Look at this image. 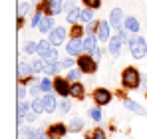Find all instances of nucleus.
Here are the masks:
<instances>
[{"mask_svg":"<svg viewBox=\"0 0 147 139\" xmlns=\"http://www.w3.org/2000/svg\"><path fill=\"white\" fill-rule=\"evenodd\" d=\"M141 72L133 66H127V68L121 72V86L127 90V92H133L141 86Z\"/></svg>","mask_w":147,"mask_h":139,"instance_id":"nucleus-1","label":"nucleus"},{"mask_svg":"<svg viewBox=\"0 0 147 139\" xmlns=\"http://www.w3.org/2000/svg\"><path fill=\"white\" fill-rule=\"evenodd\" d=\"M127 46H129V54H131L135 60H143L147 56V40L141 38L139 34H133V36L129 38Z\"/></svg>","mask_w":147,"mask_h":139,"instance_id":"nucleus-2","label":"nucleus"},{"mask_svg":"<svg viewBox=\"0 0 147 139\" xmlns=\"http://www.w3.org/2000/svg\"><path fill=\"white\" fill-rule=\"evenodd\" d=\"M38 56L44 60H58V46H54L50 40L38 42Z\"/></svg>","mask_w":147,"mask_h":139,"instance_id":"nucleus-3","label":"nucleus"},{"mask_svg":"<svg viewBox=\"0 0 147 139\" xmlns=\"http://www.w3.org/2000/svg\"><path fill=\"white\" fill-rule=\"evenodd\" d=\"M76 64H78V68L82 70L84 74H96V72H98V62H96L90 54L78 56V58H76Z\"/></svg>","mask_w":147,"mask_h":139,"instance_id":"nucleus-4","label":"nucleus"},{"mask_svg":"<svg viewBox=\"0 0 147 139\" xmlns=\"http://www.w3.org/2000/svg\"><path fill=\"white\" fill-rule=\"evenodd\" d=\"M54 92L58 93V95H62V97H68L70 93H72V82H68V78L64 76H56L54 78Z\"/></svg>","mask_w":147,"mask_h":139,"instance_id":"nucleus-5","label":"nucleus"},{"mask_svg":"<svg viewBox=\"0 0 147 139\" xmlns=\"http://www.w3.org/2000/svg\"><path fill=\"white\" fill-rule=\"evenodd\" d=\"M92 97H94V103H96L98 107H103V105H109L113 93L109 92V90H105V88H98V90H94Z\"/></svg>","mask_w":147,"mask_h":139,"instance_id":"nucleus-6","label":"nucleus"},{"mask_svg":"<svg viewBox=\"0 0 147 139\" xmlns=\"http://www.w3.org/2000/svg\"><path fill=\"white\" fill-rule=\"evenodd\" d=\"M68 131H70V127L68 125H64L62 121H58V123H52L48 125V129H46V133H48L50 139H62L68 135Z\"/></svg>","mask_w":147,"mask_h":139,"instance_id":"nucleus-7","label":"nucleus"},{"mask_svg":"<svg viewBox=\"0 0 147 139\" xmlns=\"http://www.w3.org/2000/svg\"><path fill=\"white\" fill-rule=\"evenodd\" d=\"M66 52L70 56H82V54H86L84 52V40L82 38H70L66 42Z\"/></svg>","mask_w":147,"mask_h":139,"instance_id":"nucleus-8","label":"nucleus"},{"mask_svg":"<svg viewBox=\"0 0 147 139\" xmlns=\"http://www.w3.org/2000/svg\"><path fill=\"white\" fill-rule=\"evenodd\" d=\"M66 38H68V30L64 28V26H56L52 32H50V42L54 44V46H60V44H64L66 42Z\"/></svg>","mask_w":147,"mask_h":139,"instance_id":"nucleus-9","label":"nucleus"},{"mask_svg":"<svg viewBox=\"0 0 147 139\" xmlns=\"http://www.w3.org/2000/svg\"><path fill=\"white\" fill-rule=\"evenodd\" d=\"M96 34H98L99 42H109V38H111V24H109V20H99Z\"/></svg>","mask_w":147,"mask_h":139,"instance_id":"nucleus-10","label":"nucleus"},{"mask_svg":"<svg viewBox=\"0 0 147 139\" xmlns=\"http://www.w3.org/2000/svg\"><path fill=\"white\" fill-rule=\"evenodd\" d=\"M123 10L121 8H113L111 10V14H109V24H111V28H115L117 32L123 28Z\"/></svg>","mask_w":147,"mask_h":139,"instance_id":"nucleus-11","label":"nucleus"},{"mask_svg":"<svg viewBox=\"0 0 147 139\" xmlns=\"http://www.w3.org/2000/svg\"><path fill=\"white\" fill-rule=\"evenodd\" d=\"M121 42L123 40L119 38V34L109 38V54H111L113 58H119V56H121Z\"/></svg>","mask_w":147,"mask_h":139,"instance_id":"nucleus-12","label":"nucleus"},{"mask_svg":"<svg viewBox=\"0 0 147 139\" xmlns=\"http://www.w3.org/2000/svg\"><path fill=\"white\" fill-rule=\"evenodd\" d=\"M123 105H125V109H129V111H133V113H137V115H145L147 113L143 105H139L137 101H133V99H129V97L123 99Z\"/></svg>","mask_w":147,"mask_h":139,"instance_id":"nucleus-13","label":"nucleus"},{"mask_svg":"<svg viewBox=\"0 0 147 139\" xmlns=\"http://www.w3.org/2000/svg\"><path fill=\"white\" fill-rule=\"evenodd\" d=\"M98 34H88L86 38H84V52L86 54H92L96 48H98Z\"/></svg>","mask_w":147,"mask_h":139,"instance_id":"nucleus-14","label":"nucleus"},{"mask_svg":"<svg viewBox=\"0 0 147 139\" xmlns=\"http://www.w3.org/2000/svg\"><path fill=\"white\" fill-rule=\"evenodd\" d=\"M42 99H44V107H46V113H54V111L58 109V105H60L54 93H46V95H44Z\"/></svg>","mask_w":147,"mask_h":139,"instance_id":"nucleus-15","label":"nucleus"},{"mask_svg":"<svg viewBox=\"0 0 147 139\" xmlns=\"http://www.w3.org/2000/svg\"><path fill=\"white\" fill-rule=\"evenodd\" d=\"M62 68V64L58 62V60H44V74H48V76H56L58 72Z\"/></svg>","mask_w":147,"mask_h":139,"instance_id":"nucleus-16","label":"nucleus"},{"mask_svg":"<svg viewBox=\"0 0 147 139\" xmlns=\"http://www.w3.org/2000/svg\"><path fill=\"white\" fill-rule=\"evenodd\" d=\"M72 95L74 99H84L86 97V86L82 84V82H74L72 84Z\"/></svg>","mask_w":147,"mask_h":139,"instance_id":"nucleus-17","label":"nucleus"},{"mask_svg":"<svg viewBox=\"0 0 147 139\" xmlns=\"http://www.w3.org/2000/svg\"><path fill=\"white\" fill-rule=\"evenodd\" d=\"M123 28H125L127 32H131V34H137V32H139V20L133 18V16H127L125 22H123Z\"/></svg>","mask_w":147,"mask_h":139,"instance_id":"nucleus-18","label":"nucleus"},{"mask_svg":"<svg viewBox=\"0 0 147 139\" xmlns=\"http://www.w3.org/2000/svg\"><path fill=\"white\" fill-rule=\"evenodd\" d=\"M80 12H82V8H78V6L68 8V10H66V22L68 24H76L78 20H80Z\"/></svg>","mask_w":147,"mask_h":139,"instance_id":"nucleus-19","label":"nucleus"},{"mask_svg":"<svg viewBox=\"0 0 147 139\" xmlns=\"http://www.w3.org/2000/svg\"><path fill=\"white\" fill-rule=\"evenodd\" d=\"M38 30H40L42 34H50V32L54 30V18H52V16H44L42 22H40V26H38Z\"/></svg>","mask_w":147,"mask_h":139,"instance_id":"nucleus-20","label":"nucleus"},{"mask_svg":"<svg viewBox=\"0 0 147 139\" xmlns=\"http://www.w3.org/2000/svg\"><path fill=\"white\" fill-rule=\"evenodd\" d=\"M34 74V70H32V64H26V62H20L18 64V78L20 80H24V78H30Z\"/></svg>","mask_w":147,"mask_h":139,"instance_id":"nucleus-21","label":"nucleus"},{"mask_svg":"<svg viewBox=\"0 0 147 139\" xmlns=\"http://www.w3.org/2000/svg\"><path fill=\"white\" fill-rule=\"evenodd\" d=\"M84 139H107V135H105V131L101 127H96L92 131H86L84 133Z\"/></svg>","mask_w":147,"mask_h":139,"instance_id":"nucleus-22","label":"nucleus"},{"mask_svg":"<svg viewBox=\"0 0 147 139\" xmlns=\"http://www.w3.org/2000/svg\"><path fill=\"white\" fill-rule=\"evenodd\" d=\"M32 105L26 101V99H22V101H18V125L24 121V115L28 113V109H30Z\"/></svg>","mask_w":147,"mask_h":139,"instance_id":"nucleus-23","label":"nucleus"},{"mask_svg":"<svg viewBox=\"0 0 147 139\" xmlns=\"http://www.w3.org/2000/svg\"><path fill=\"white\" fill-rule=\"evenodd\" d=\"M86 34V26H82V24H72V28H70V38H82Z\"/></svg>","mask_w":147,"mask_h":139,"instance_id":"nucleus-24","label":"nucleus"},{"mask_svg":"<svg viewBox=\"0 0 147 139\" xmlns=\"http://www.w3.org/2000/svg\"><path fill=\"white\" fill-rule=\"evenodd\" d=\"M94 12H96V10H92V8H84V10L80 12V22L82 24L92 22V20H94Z\"/></svg>","mask_w":147,"mask_h":139,"instance_id":"nucleus-25","label":"nucleus"},{"mask_svg":"<svg viewBox=\"0 0 147 139\" xmlns=\"http://www.w3.org/2000/svg\"><path fill=\"white\" fill-rule=\"evenodd\" d=\"M32 111H36L38 115H40V113H46V107H44V99H42V97H34V101H32Z\"/></svg>","mask_w":147,"mask_h":139,"instance_id":"nucleus-26","label":"nucleus"},{"mask_svg":"<svg viewBox=\"0 0 147 139\" xmlns=\"http://www.w3.org/2000/svg\"><path fill=\"white\" fill-rule=\"evenodd\" d=\"M22 135H26L28 139H40L42 137V131L40 129H34V127H24L22 129Z\"/></svg>","mask_w":147,"mask_h":139,"instance_id":"nucleus-27","label":"nucleus"},{"mask_svg":"<svg viewBox=\"0 0 147 139\" xmlns=\"http://www.w3.org/2000/svg\"><path fill=\"white\" fill-rule=\"evenodd\" d=\"M68 127H70V131H72V133H78V131H82V129H84V119H82V117H74L72 123H70Z\"/></svg>","mask_w":147,"mask_h":139,"instance_id":"nucleus-28","label":"nucleus"},{"mask_svg":"<svg viewBox=\"0 0 147 139\" xmlns=\"http://www.w3.org/2000/svg\"><path fill=\"white\" fill-rule=\"evenodd\" d=\"M52 6V16H58L60 12H64V0H50Z\"/></svg>","mask_w":147,"mask_h":139,"instance_id":"nucleus-29","label":"nucleus"},{"mask_svg":"<svg viewBox=\"0 0 147 139\" xmlns=\"http://www.w3.org/2000/svg\"><path fill=\"white\" fill-rule=\"evenodd\" d=\"M82 74H84V72H82L80 68H70V70H68V74H66V78H68V82H72V84H74V82L80 80Z\"/></svg>","mask_w":147,"mask_h":139,"instance_id":"nucleus-30","label":"nucleus"},{"mask_svg":"<svg viewBox=\"0 0 147 139\" xmlns=\"http://www.w3.org/2000/svg\"><path fill=\"white\" fill-rule=\"evenodd\" d=\"M38 12H44L46 16H52V6H50V0H42L38 6H36Z\"/></svg>","mask_w":147,"mask_h":139,"instance_id":"nucleus-31","label":"nucleus"},{"mask_svg":"<svg viewBox=\"0 0 147 139\" xmlns=\"http://www.w3.org/2000/svg\"><path fill=\"white\" fill-rule=\"evenodd\" d=\"M40 86H42V92L44 93H52L54 92V80L44 78V80H40Z\"/></svg>","mask_w":147,"mask_h":139,"instance_id":"nucleus-32","label":"nucleus"},{"mask_svg":"<svg viewBox=\"0 0 147 139\" xmlns=\"http://www.w3.org/2000/svg\"><path fill=\"white\" fill-rule=\"evenodd\" d=\"M82 4L86 8H92V10H99L101 8V0H82Z\"/></svg>","mask_w":147,"mask_h":139,"instance_id":"nucleus-33","label":"nucleus"},{"mask_svg":"<svg viewBox=\"0 0 147 139\" xmlns=\"http://www.w3.org/2000/svg\"><path fill=\"white\" fill-rule=\"evenodd\" d=\"M24 52L28 54V56H30V54H38V42H26Z\"/></svg>","mask_w":147,"mask_h":139,"instance_id":"nucleus-34","label":"nucleus"},{"mask_svg":"<svg viewBox=\"0 0 147 139\" xmlns=\"http://www.w3.org/2000/svg\"><path fill=\"white\" fill-rule=\"evenodd\" d=\"M44 16H46L44 12H38V10H36V14L32 16V22H30V26H32V28H38V26H40V22H42V18H44Z\"/></svg>","mask_w":147,"mask_h":139,"instance_id":"nucleus-35","label":"nucleus"},{"mask_svg":"<svg viewBox=\"0 0 147 139\" xmlns=\"http://www.w3.org/2000/svg\"><path fill=\"white\" fill-rule=\"evenodd\" d=\"M99 109H101V107H98V105H96V107H92V109L88 111V113H90V117H92L94 121H101V111H99Z\"/></svg>","mask_w":147,"mask_h":139,"instance_id":"nucleus-36","label":"nucleus"},{"mask_svg":"<svg viewBox=\"0 0 147 139\" xmlns=\"http://www.w3.org/2000/svg\"><path fill=\"white\" fill-rule=\"evenodd\" d=\"M98 26H99L98 20H92V22L86 24V32H88V34H96V32H98Z\"/></svg>","mask_w":147,"mask_h":139,"instance_id":"nucleus-37","label":"nucleus"},{"mask_svg":"<svg viewBox=\"0 0 147 139\" xmlns=\"http://www.w3.org/2000/svg\"><path fill=\"white\" fill-rule=\"evenodd\" d=\"M32 70H34V74L44 72V60H34V62H32Z\"/></svg>","mask_w":147,"mask_h":139,"instance_id":"nucleus-38","label":"nucleus"},{"mask_svg":"<svg viewBox=\"0 0 147 139\" xmlns=\"http://www.w3.org/2000/svg\"><path fill=\"white\" fill-rule=\"evenodd\" d=\"M28 92L32 93L34 97H40V92H42V86H40V82H36L32 88H28Z\"/></svg>","mask_w":147,"mask_h":139,"instance_id":"nucleus-39","label":"nucleus"},{"mask_svg":"<svg viewBox=\"0 0 147 139\" xmlns=\"http://www.w3.org/2000/svg\"><path fill=\"white\" fill-rule=\"evenodd\" d=\"M28 12H30V2H22L18 6V16H26Z\"/></svg>","mask_w":147,"mask_h":139,"instance_id":"nucleus-40","label":"nucleus"},{"mask_svg":"<svg viewBox=\"0 0 147 139\" xmlns=\"http://www.w3.org/2000/svg\"><path fill=\"white\" fill-rule=\"evenodd\" d=\"M26 92H28V88H26L24 84H18V101H22L26 97Z\"/></svg>","mask_w":147,"mask_h":139,"instance_id":"nucleus-41","label":"nucleus"},{"mask_svg":"<svg viewBox=\"0 0 147 139\" xmlns=\"http://www.w3.org/2000/svg\"><path fill=\"white\" fill-rule=\"evenodd\" d=\"M60 111H62V113H68V111H70V101H68V99L60 101Z\"/></svg>","mask_w":147,"mask_h":139,"instance_id":"nucleus-42","label":"nucleus"},{"mask_svg":"<svg viewBox=\"0 0 147 139\" xmlns=\"http://www.w3.org/2000/svg\"><path fill=\"white\" fill-rule=\"evenodd\" d=\"M60 64H62V68H68V70H70L74 66V58H66V60H62Z\"/></svg>","mask_w":147,"mask_h":139,"instance_id":"nucleus-43","label":"nucleus"},{"mask_svg":"<svg viewBox=\"0 0 147 139\" xmlns=\"http://www.w3.org/2000/svg\"><path fill=\"white\" fill-rule=\"evenodd\" d=\"M90 56H92V58H94L96 62H99V60H101V50H99V48H96V50H94V52H92Z\"/></svg>","mask_w":147,"mask_h":139,"instance_id":"nucleus-44","label":"nucleus"},{"mask_svg":"<svg viewBox=\"0 0 147 139\" xmlns=\"http://www.w3.org/2000/svg\"><path fill=\"white\" fill-rule=\"evenodd\" d=\"M24 26V16H18V28H22Z\"/></svg>","mask_w":147,"mask_h":139,"instance_id":"nucleus-45","label":"nucleus"},{"mask_svg":"<svg viewBox=\"0 0 147 139\" xmlns=\"http://www.w3.org/2000/svg\"><path fill=\"white\" fill-rule=\"evenodd\" d=\"M141 84H143V88H147V76H143V78H141Z\"/></svg>","mask_w":147,"mask_h":139,"instance_id":"nucleus-46","label":"nucleus"},{"mask_svg":"<svg viewBox=\"0 0 147 139\" xmlns=\"http://www.w3.org/2000/svg\"><path fill=\"white\" fill-rule=\"evenodd\" d=\"M74 2H76V0H74Z\"/></svg>","mask_w":147,"mask_h":139,"instance_id":"nucleus-47","label":"nucleus"},{"mask_svg":"<svg viewBox=\"0 0 147 139\" xmlns=\"http://www.w3.org/2000/svg\"><path fill=\"white\" fill-rule=\"evenodd\" d=\"M145 95H147V93H145Z\"/></svg>","mask_w":147,"mask_h":139,"instance_id":"nucleus-48","label":"nucleus"}]
</instances>
